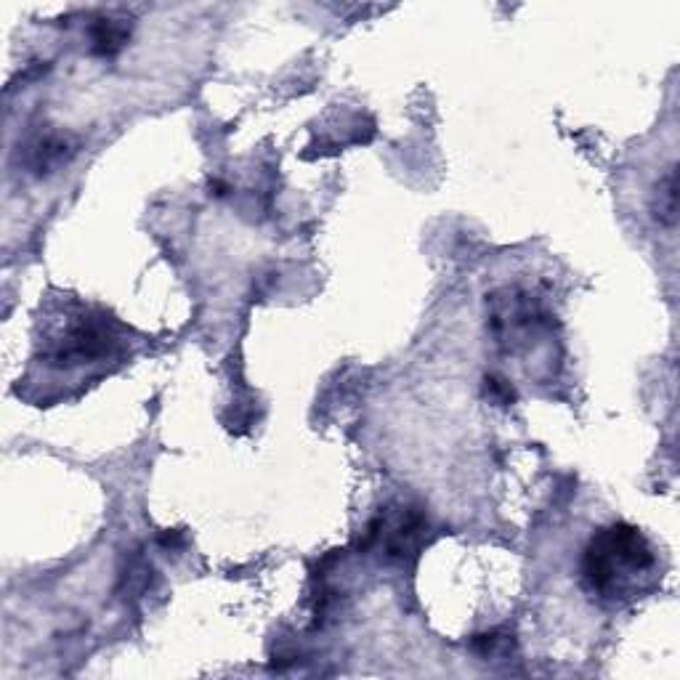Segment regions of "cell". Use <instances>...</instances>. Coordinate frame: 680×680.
<instances>
[{"mask_svg":"<svg viewBox=\"0 0 680 680\" xmlns=\"http://www.w3.org/2000/svg\"><path fill=\"white\" fill-rule=\"evenodd\" d=\"M657 550L633 524H609L590 537L582 553V577L603 601H630L657 574Z\"/></svg>","mask_w":680,"mask_h":680,"instance_id":"cell-1","label":"cell"},{"mask_svg":"<svg viewBox=\"0 0 680 680\" xmlns=\"http://www.w3.org/2000/svg\"><path fill=\"white\" fill-rule=\"evenodd\" d=\"M131 35V24L123 19H96L91 24V51L96 56H115L123 51Z\"/></svg>","mask_w":680,"mask_h":680,"instance_id":"cell-2","label":"cell"},{"mask_svg":"<svg viewBox=\"0 0 680 680\" xmlns=\"http://www.w3.org/2000/svg\"><path fill=\"white\" fill-rule=\"evenodd\" d=\"M651 213L662 226H675V221H678V173H675V165L667 168L665 176H659L654 194H651Z\"/></svg>","mask_w":680,"mask_h":680,"instance_id":"cell-3","label":"cell"},{"mask_svg":"<svg viewBox=\"0 0 680 680\" xmlns=\"http://www.w3.org/2000/svg\"><path fill=\"white\" fill-rule=\"evenodd\" d=\"M484 391H487L489 399L497 404H510L513 399H516L513 388L508 386V380L497 378V375H489V378L484 380Z\"/></svg>","mask_w":680,"mask_h":680,"instance_id":"cell-4","label":"cell"}]
</instances>
